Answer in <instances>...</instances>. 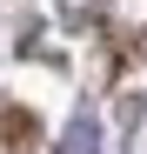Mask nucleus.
Returning a JSON list of instances; mask_svg holds the SVG:
<instances>
[{"label": "nucleus", "instance_id": "obj_1", "mask_svg": "<svg viewBox=\"0 0 147 154\" xmlns=\"http://www.w3.org/2000/svg\"><path fill=\"white\" fill-rule=\"evenodd\" d=\"M60 154H100V127H94L87 114H80V121H67V134H60Z\"/></svg>", "mask_w": 147, "mask_h": 154}]
</instances>
